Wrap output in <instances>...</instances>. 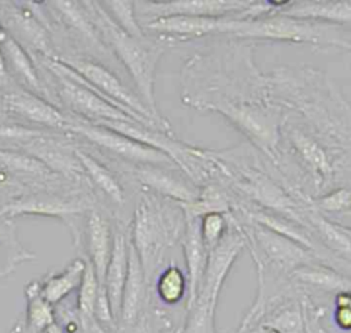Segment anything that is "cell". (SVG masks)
Here are the masks:
<instances>
[{
    "label": "cell",
    "mask_w": 351,
    "mask_h": 333,
    "mask_svg": "<svg viewBox=\"0 0 351 333\" xmlns=\"http://www.w3.org/2000/svg\"><path fill=\"white\" fill-rule=\"evenodd\" d=\"M74 333H84L82 330H78V332H74Z\"/></svg>",
    "instance_id": "cell-43"
},
{
    "label": "cell",
    "mask_w": 351,
    "mask_h": 333,
    "mask_svg": "<svg viewBox=\"0 0 351 333\" xmlns=\"http://www.w3.org/2000/svg\"><path fill=\"white\" fill-rule=\"evenodd\" d=\"M228 222L229 226L225 236L207 255L206 267L196 296L186 308L193 306L215 314L222 285L233 263L245 248V238L237 221L232 215H228Z\"/></svg>",
    "instance_id": "cell-6"
},
{
    "label": "cell",
    "mask_w": 351,
    "mask_h": 333,
    "mask_svg": "<svg viewBox=\"0 0 351 333\" xmlns=\"http://www.w3.org/2000/svg\"><path fill=\"white\" fill-rule=\"evenodd\" d=\"M311 207L324 215H333L351 210V188L339 186L311 200Z\"/></svg>",
    "instance_id": "cell-29"
},
{
    "label": "cell",
    "mask_w": 351,
    "mask_h": 333,
    "mask_svg": "<svg viewBox=\"0 0 351 333\" xmlns=\"http://www.w3.org/2000/svg\"><path fill=\"white\" fill-rule=\"evenodd\" d=\"M178 167L167 166H137L134 175L152 193L169 199L178 204L192 203L197 195L199 188L191 181L177 173Z\"/></svg>",
    "instance_id": "cell-10"
},
{
    "label": "cell",
    "mask_w": 351,
    "mask_h": 333,
    "mask_svg": "<svg viewBox=\"0 0 351 333\" xmlns=\"http://www.w3.org/2000/svg\"><path fill=\"white\" fill-rule=\"evenodd\" d=\"M86 248L100 286L104 288L106 269L112 248L111 229L100 212L92 211L86 222Z\"/></svg>",
    "instance_id": "cell-19"
},
{
    "label": "cell",
    "mask_w": 351,
    "mask_h": 333,
    "mask_svg": "<svg viewBox=\"0 0 351 333\" xmlns=\"http://www.w3.org/2000/svg\"><path fill=\"white\" fill-rule=\"evenodd\" d=\"M56 78L59 79L60 85V96L63 97L64 103L77 114L89 116L97 121H134L126 112L111 104L108 100L97 95L90 88L71 79L70 77L51 70ZM136 122V121H134Z\"/></svg>",
    "instance_id": "cell-9"
},
{
    "label": "cell",
    "mask_w": 351,
    "mask_h": 333,
    "mask_svg": "<svg viewBox=\"0 0 351 333\" xmlns=\"http://www.w3.org/2000/svg\"><path fill=\"white\" fill-rule=\"evenodd\" d=\"M1 52L4 55L5 63L11 66V69L34 90H41V84L38 75L30 62V58L14 38H7L1 44Z\"/></svg>",
    "instance_id": "cell-25"
},
{
    "label": "cell",
    "mask_w": 351,
    "mask_h": 333,
    "mask_svg": "<svg viewBox=\"0 0 351 333\" xmlns=\"http://www.w3.org/2000/svg\"><path fill=\"white\" fill-rule=\"evenodd\" d=\"M185 217L181 206L158 195H144L134 211L130 241L140 258L148 285L166 252L182 237Z\"/></svg>",
    "instance_id": "cell-2"
},
{
    "label": "cell",
    "mask_w": 351,
    "mask_h": 333,
    "mask_svg": "<svg viewBox=\"0 0 351 333\" xmlns=\"http://www.w3.org/2000/svg\"><path fill=\"white\" fill-rule=\"evenodd\" d=\"M291 281L303 288H311L325 293L351 291V277L340 273L324 260H315L298 267L291 274Z\"/></svg>",
    "instance_id": "cell-16"
},
{
    "label": "cell",
    "mask_w": 351,
    "mask_h": 333,
    "mask_svg": "<svg viewBox=\"0 0 351 333\" xmlns=\"http://www.w3.org/2000/svg\"><path fill=\"white\" fill-rule=\"evenodd\" d=\"M67 129L84 136L93 144L103 147L119 158L137 163V166L177 167V164L163 152L132 140L111 129L85 122H70Z\"/></svg>",
    "instance_id": "cell-7"
},
{
    "label": "cell",
    "mask_w": 351,
    "mask_h": 333,
    "mask_svg": "<svg viewBox=\"0 0 351 333\" xmlns=\"http://www.w3.org/2000/svg\"><path fill=\"white\" fill-rule=\"evenodd\" d=\"M219 34L241 40L282 41L308 44L315 48L351 49V27L291 18L276 12L259 18H240L239 14L225 16L221 21Z\"/></svg>",
    "instance_id": "cell-1"
},
{
    "label": "cell",
    "mask_w": 351,
    "mask_h": 333,
    "mask_svg": "<svg viewBox=\"0 0 351 333\" xmlns=\"http://www.w3.org/2000/svg\"><path fill=\"white\" fill-rule=\"evenodd\" d=\"M228 215L213 212L202 217L200 234L207 252H210L221 241V238L225 236L228 230Z\"/></svg>",
    "instance_id": "cell-31"
},
{
    "label": "cell",
    "mask_w": 351,
    "mask_h": 333,
    "mask_svg": "<svg viewBox=\"0 0 351 333\" xmlns=\"http://www.w3.org/2000/svg\"><path fill=\"white\" fill-rule=\"evenodd\" d=\"M254 0H169V1H138L136 14L149 16L148 21L162 16H204L223 18L247 11Z\"/></svg>",
    "instance_id": "cell-8"
},
{
    "label": "cell",
    "mask_w": 351,
    "mask_h": 333,
    "mask_svg": "<svg viewBox=\"0 0 351 333\" xmlns=\"http://www.w3.org/2000/svg\"><path fill=\"white\" fill-rule=\"evenodd\" d=\"M326 218H329L330 221H333L335 223L340 225L341 227L347 229L351 232V210L339 212V214H333V215H325Z\"/></svg>",
    "instance_id": "cell-38"
},
{
    "label": "cell",
    "mask_w": 351,
    "mask_h": 333,
    "mask_svg": "<svg viewBox=\"0 0 351 333\" xmlns=\"http://www.w3.org/2000/svg\"><path fill=\"white\" fill-rule=\"evenodd\" d=\"M27 308H26V332L44 333L55 321L52 306L41 296L40 282L33 281L25 289Z\"/></svg>",
    "instance_id": "cell-22"
},
{
    "label": "cell",
    "mask_w": 351,
    "mask_h": 333,
    "mask_svg": "<svg viewBox=\"0 0 351 333\" xmlns=\"http://www.w3.org/2000/svg\"><path fill=\"white\" fill-rule=\"evenodd\" d=\"M7 181V177L4 173H0V185H3Z\"/></svg>",
    "instance_id": "cell-42"
},
{
    "label": "cell",
    "mask_w": 351,
    "mask_h": 333,
    "mask_svg": "<svg viewBox=\"0 0 351 333\" xmlns=\"http://www.w3.org/2000/svg\"><path fill=\"white\" fill-rule=\"evenodd\" d=\"M55 8L64 16L67 23L73 26L78 33L89 37L90 40L96 41V34L93 26L85 18L84 12L80 10L77 3L74 1H52Z\"/></svg>",
    "instance_id": "cell-32"
},
{
    "label": "cell",
    "mask_w": 351,
    "mask_h": 333,
    "mask_svg": "<svg viewBox=\"0 0 351 333\" xmlns=\"http://www.w3.org/2000/svg\"><path fill=\"white\" fill-rule=\"evenodd\" d=\"M302 306H303V312H304L306 333H328L325 326L321 322L324 311L321 308L314 307L306 296H304V299H302Z\"/></svg>",
    "instance_id": "cell-33"
},
{
    "label": "cell",
    "mask_w": 351,
    "mask_h": 333,
    "mask_svg": "<svg viewBox=\"0 0 351 333\" xmlns=\"http://www.w3.org/2000/svg\"><path fill=\"white\" fill-rule=\"evenodd\" d=\"M66 148L67 147L45 136L26 143L27 153L38 159L49 170H56L67 175H78L82 167L75 156V149L69 151Z\"/></svg>",
    "instance_id": "cell-20"
},
{
    "label": "cell",
    "mask_w": 351,
    "mask_h": 333,
    "mask_svg": "<svg viewBox=\"0 0 351 333\" xmlns=\"http://www.w3.org/2000/svg\"><path fill=\"white\" fill-rule=\"evenodd\" d=\"M350 51H351V49H350Z\"/></svg>",
    "instance_id": "cell-44"
},
{
    "label": "cell",
    "mask_w": 351,
    "mask_h": 333,
    "mask_svg": "<svg viewBox=\"0 0 351 333\" xmlns=\"http://www.w3.org/2000/svg\"><path fill=\"white\" fill-rule=\"evenodd\" d=\"M4 103L10 111L40 125L67 129L70 123L53 106L27 92L8 93L4 97Z\"/></svg>",
    "instance_id": "cell-18"
},
{
    "label": "cell",
    "mask_w": 351,
    "mask_h": 333,
    "mask_svg": "<svg viewBox=\"0 0 351 333\" xmlns=\"http://www.w3.org/2000/svg\"><path fill=\"white\" fill-rule=\"evenodd\" d=\"M333 321L336 326L341 330H351V308L348 307H335Z\"/></svg>",
    "instance_id": "cell-36"
},
{
    "label": "cell",
    "mask_w": 351,
    "mask_h": 333,
    "mask_svg": "<svg viewBox=\"0 0 351 333\" xmlns=\"http://www.w3.org/2000/svg\"><path fill=\"white\" fill-rule=\"evenodd\" d=\"M75 156L82 167L84 171L89 175V178L93 181V184L103 190L111 200H114L117 204L123 203V190L115 177L106 169L100 162H97L95 158L84 152L82 149H75Z\"/></svg>",
    "instance_id": "cell-23"
},
{
    "label": "cell",
    "mask_w": 351,
    "mask_h": 333,
    "mask_svg": "<svg viewBox=\"0 0 351 333\" xmlns=\"http://www.w3.org/2000/svg\"><path fill=\"white\" fill-rule=\"evenodd\" d=\"M276 14L351 27V0L285 1Z\"/></svg>",
    "instance_id": "cell-13"
},
{
    "label": "cell",
    "mask_w": 351,
    "mask_h": 333,
    "mask_svg": "<svg viewBox=\"0 0 351 333\" xmlns=\"http://www.w3.org/2000/svg\"><path fill=\"white\" fill-rule=\"evenodd\" d=\"M282 141L289 148L295 162L310 178L314 190L321 193L319 196L329 192L341 171L344 163L341 153L347 147L319 129H311L299 116L289 114L285 115L281 127Z\"/></svg>",
    "instance_id": "cell-3"
},
{
    "label": "cell",
    "mask_w": 351,
    "mask_h": 333,
    "mask_svg": "<svg viewBox=\"0 0 351 333\" xmlns=\"http://www.w3.org/2000/svg\"><path fill=\"white\" fill-rule=\"evenodd\" d=\"M5 71H7V64H5V59H4V55L0 49V77L5 75Z\"/></svg>",
    "instance_id": "cell-40"
},
{
    "label": "cell",
    "mask_w": 351,
    "mask_h": 333,
    "mask_svg": "<svg viewBox=\"0 0 351 333\" xmlns=\"http://www.w3.org/2000/svg\"><path fill=\"white\" fill-rule=\"evenodd\" d=\"M233 218L237 221L244 234L245 248L250 251L255 264L258 266H262L278 275L291 278V274L298 267L315 260H322L317 254L285 236L255 222L237 217Z\"/></svg>",
    "instance_id": "cell-5"
},
{
    "label": "cell",
    "mask_w": 351,
    "mask_h": 333,
    "mask_svg": "<svg viewBox=\"0 0 351 333\" xmlns=\"http://www.w3.org/2000/svg\"><path fill=\"white\" fill-rule=\"evenodd\" d=\"M85 264L86 260L77 258L70 262L63 271L47 277L43 282H40L41 296L51 306L60 303L74 289H78L85 270Z\"/></svg>",
    "instance_id": "cell-21"
},
{
    "label": "cell",
    "mask_w": 351,
    "mask_h": 333,
    "mask_svg": "<svg viewBox=\"0 0 351 333\" xmlns=\"http://www.w3.org/2000/svg\"><path fill=\"white\" fill-rule=\"evenodd\" d=\"M182 211L185 217V223H184L181 244H182L185 266H186V281H188L186 307H188L196 296V292L206 267L208 252L203 244L202 234H200L202 217H197L186 210H182Z\"/></svg>",
    "instance_id": "cell-11"
},
{
    "label": "cell",
    "mask_w": 351,
    "mask_h": 333,
    "mask_svg": "<svg viewBox=\"0 0 351 333\" xmlns=\"http://www.w3.org/2000/svg\"><path fill=\"white\" fill-rule=\"evenodd\" d=\"M128 243L129 237L123 232L117 230L114 233L111 255L104 275V289L117 325L119 319L122 292L128 273Z\"/></svg>",
    "instance_id": "cell-15"
},
{
    "label": "cell",
    "mask_w": 351,
    "mask_h": 333,
    "mask_svg": "<svg viewBox=\"0 0 351 333\" xmlns=\"http://www.w3.org/2000/svg\"><path fill=\"white\" fill-rule=\"evenodd\" d=\"M103 4L107 5L106 12L110 15V18L114 21V23L122 29L126 34L137 38H143L144 32L140 26L137 16H136V5L134 1L129 0H111V1H103Z\"/></svg>",
    "instance_id": "cell-27"
},
{
    "label": "cell",
    "mask_w": 351,
    "mask_h": 333,
    "mask_svg": "<svg viewBox=\"0 0 351 333\" xmlns=\"http://www.w3.org/2000/svg\"><path fill=\"white\" fill-rule=\"evenodd\" d=\"M8 38V36H7V33H5V30H4V27L1 26V23H0V45L5 41Z\"/></svg>",
    "instance_id": "cell-41"
},
{
    "label": "cell",
    "mask_w": 351,
    "mask_h": 333,
    "mask_svg": "<svg viewBox=\"0 0 351 333\" xmlns=\"http://www.w3.org/2000/svg\"><path fill=\"white\" fill-rule=\"evenodd\" d=\"M82 211V204L75 200L64 199L49 193H34L21 197L11 204H5L1 214L16 217V215H44L66 218Z\"/></svg>",
    "instance_id": "cell-14"
},
{
    "label": "cell",
    "mask_w": 351,
    "mask_h": 333,
    "mask_svg": "<svg viewBox=\"0 0 351 333\" xmlns=\"http://www.w3.org/2000/svg\"><path fill=\"white\" fill-rule=\"evenodd\" d=\"M112 330H115V332H111V333H155L152 330L148 319L145 317H143V315L133 325L117 326Z\"/></svg>",
    "instance_id": "cell-35"
},
{
    "label": "cell",
    "mask_w": 351,
    "mask_h": 333,
    "mask_svg": "<svg viewBox=\"0 0 351 333\" xmlns=\"http://www.w3.org/2000/svg\"><path fill=\"white\" fill-rule=\"evenodd\" d=\"M148 282L140 258L129 238L128 243V273L122 292V304L117 326L133 325L141 315L147 301ZM115 326V328H117Z\"/></svg>",
    "instance_id": "cell-12"
},
{
    "label": "cell",
    "mask_w": 351,
    "mask_h": 333,
    "mask_svg": "<svg viewBox=\"0 0 351 333\" xmlns=\"http://www.w3.org/2000/svg\"><path fill=\"white\" fill-rule=\"evenodd\" d=\"M95 16L101 36L132 77L141 101L156 118H163L155 101V74L162 55L174 42L169 38L154 41L147 37L137 38L126 34L114 23L101 5H95Z\"/></svg>",
    "instance_id": "cell-4"
},
{
    "label": "cell",
    "mask_w": 351,
    "mask_h": 333,
    "mask_svg": "<svg viewBox=\"0 0 351 333\" xmlns=\"http://www.w3.org/2000/svg\"><path fill=\"white\" fill-rule=\"evenodd\" d=\"M80 323H81V330L84 333H111L108 332L107 328L100 325L95 318L80 319Z\"/></svg>",
    "instance_id": "cell-37"
},
{
    "label": "cell",
    "mask_w": 351,
    "mask_h": 333,
    "mask_svg": "<svg viewBox=\"0 0 351 333\" xmlns=\"http://www.w3.org/2000/svg\"><path fill=\"white\" fill-rule=\"evenodd\" d=\"M155 292L162 303L167 306L178 304L185 295L188 296L186 275L177 264H169L156 277Z\"/></svg>",
    "instance_id": "cell-24"
},
{
    "label": "cell",
    "mask_w": 351,
    "mask_h": 333,
    "mask_svg": "<svg viewBox=\"0 0 351 333\" xmlns=\"http://www.w3.org/2000/svg\"><path fill=\"white\" fill-rule=\"evenodd\" d=\"M5 16H8V23L14 26L12 29L23 37L26 41L34 44L38 48H45L47 44V37H45V30L44 27L40 26V23L33 18L27 11L22 10H12L8 12Z\"/></svg>",
    "instance_id": "cell-28"
},
{
    "label": "cell",
    "mask_w": 351,
    "mask_h": 333,
    "mask_svg": "<svg viewBox=\"0 0 351 333\" xmlns=\"http://www.w3.org/2000/svg\"><path fill=\"white\" fill-rule=\"evenodd\" d=\"M335 307H348L351 308V291L340 292L335 295Z\"/></svg>",
    "instance_id": "cell-39"
},
{
    "label": "cell",
    "mask_w": 351,
    "mask_h": 333,
    "mask_svg": "<svg viewBox=\"0 0 351 333\" xmlns=\"http://www.w3.org/2000/svg\"><path fill=\"white\" fill-rule=\"evenodd\" d=\"M100 288L103 286H100L97 281L93 266L90 264L89 260H86L82 280L78 286V295H77V312L80 319L95 318V306H96Z\"/></svg>",
    "instance_id": "cell-26"
},
{
    "label": "cell",
    "mask_w": 351,
    "mask_h": 333,
    "mask_svg": "<svg viewBox=\"0 0 351 333\" xmlns=\"http://www.w3.org/2000/svg\"><path fill=\"white\" fill-rule=\"evenodd\" d=\"M304 222L311 234L325 249L351 264V232L335 223L313 207L306 212Z\"/></svg>",
    "instance_id": "cell-17"
},
{
    "label": "cell",
    "mask_w": 351,
    "mask_h": 333,
    "mask_svg": "<svg viewBox=\"0 0 351 333\" xmlns=\"http://www.w3.org/2000/svg\"><path fill=\"white\" fill-rule=\"evenodd\" d=\"M0 166L14 170V171H21V173H27V174H34V175H45L51 170L43 164L38 159L29 153H21L16 151H0Z\"/></svg>",
    "instance_id": "cell-30"
},
{
    "label": "cell",
    "mask_w": 351,
    "mask_h": 333,
    "mask_svg": "<svg viewBox=\"0 0 351 333\" xmlns=\"http://www.w3.org/2000/svg\"><path fill=\"white\" fill-rule=\"evenodd\" d=\"M43 136L44 133L38 129H30V127L18 126V125H0V138L30 141Z\"/></svg>",
    "instance_id": "cell-34"
}]
</instances>
